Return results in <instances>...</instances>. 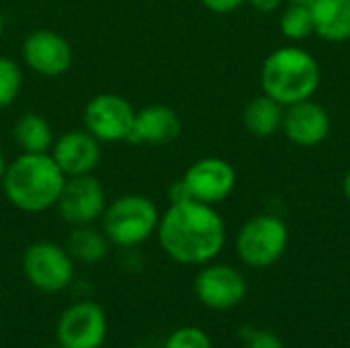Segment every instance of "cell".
Returning a JSON list of instances; mask_svg holds the SVG:
<instances>
[{"label": "cell", "instance_id": "cell-1", "mask_svg": "<svg viewBox=\"0 0 350 348\" xmlns=\"http://www.w3.org/2000/svg\"><path fill=\"white\" fill-rule=\"evenodd\" d=\"M158 238L164 252L180 265H205L213 260L226 242V226L219 213L199 201L170 203L160 217Z\"/></svg>", "mask_w": 350, "mask_h": 348}, {"label": "cell", "instance_id": "cell-2", "mask_svg": "<svg viewBox=\"0 0 350 348\" xmlns=\"http://www.w3.org/2000/svg\"><path fill=\"white\" fill-rule=\"evenodd\" d=\"M66 174L49 154H21L2 176L4 195L21 211L41 213L57 203Z\"/></svg>", "mask_w": 350, "mask_h": 348}, {"label": "cell", "instance_id": "cell-3", "mask_svg": "<svg viewBox=\"0 0 350 348\" xmlns=\"http://www.w3.org/2000/svg\"><path fill=\"white\" fill-rule=\"evenodd\" d=\"M262 90L283 107L308 101L320 86V66L301 47H279L262 64Z\"/></svg>", "mask_w": 350, "mask_h": 348}, {"label": "cell", "instance_id": "cell-4", "mask_svg": "<svg viewBox=\"0 0 350 348\" xmlns=\"http://www.w3.org/2000/svg\"><path fill=\"white\" fill-rule=\"evenodd\" d=\"M160 224L156 205L144 195H123L103 213V232L109 242L133 248L146 242Z\"/></svg>", "mask_w": 350, "mask_h": 348}, {"label": "cell", "instance_id": "cell-5", "mask_svg": "<svg viewBox=\"0 0 350 348\" xmlns=\"http://www.w3.org/2000/svg\"><path fill=\"white\" fill-rule=\"evenodd\" d=\"M289 232L283 219L275 215H256L248 219L236 238L238 256L254 269L275 265L287 248Z\"/></svg>", "mask_w": 350, "mask_h": 348}, {"label": "cell", "instance_id": "cell-6", "mask_svg": "<svg viewBox=\"0 0 350 348\" xmlns=\"http://www.w3.org/2000/svg\"><path fill=\"white\" fill-rule=\"evenodd\" d=\"M23 271L27 281L45 293L66 289L74 277V260L66 248L55 242H35L23 254Z\"/></svg>", "mask_w": 350, "mask_h": 348}, {"label": "cell", "instance_id": "cell-7", "mask_svg": "<svg viewBox=\"0 0 350 348\" xmlns=\"http://www.w3.org/2000/svg\"><path fill=\"white\" fill-rule=\"evenodd\" d=\"M133 119L135 109L119 94H96L84 107V127L98 142H127Z\"/></svg>", "mask_w": 350, "mask_h": 348}, {"label": "cell", "instance_id": "cell-8", "mask_svg": "<svg viewBox=\"0 0 350 348\" xmlns=\"http://www.w3.org/2000/svg\"><path fill=\"white\" fill-rule=\"evenodd\" d=\"M64 222L88 226L105 213V189L92 174L68 176L55 203Z\"/></svg>", "mask_w": 350, "mask_h": 348}, {"label": "cell", "instance_id": "cell-9", "mask_svg": "<svg viewBox=\"0 0 350 348\" xmlns=\"http://www.w3.org/2000/svg\"><path fill=\"white\" fill-rule=\"evenodd\" d=\"M107 336V316L92 302L68 308L57 322V345L62 348H100Z\"/></svg>", "mask_w": 350, "mask_h": 348}, {"label": "cell", "instance_id": "cell-10", "mask_svg": "<svg viewBox=\"0 0 350 348\" xmlns=\"http://www.w3.org/2000/svg\"><path fill=\"white\" fill-rule=\"evenodd\" d=\"M183 180L193 201L215 205L234 191L236 172L232 164L221 158H203L185 172Z\"/></svg>", "mask_w": 350, "mask_h": 348}, {"label": "cell", "instance_id": "cell-11", "mask_svg": "<svg viewBox=\"0 0 350 348\" xmlns=\"http://www.w3.org/2000/svg\"><path fill=\"white\" fill-rule=\"evenodd\" d=\"M195 293L209 310L226 312L236 308L246 295L244 277L228 265L205 267L195 279Z\"/></svg>", "mask_w": 350, "mask_h": 348}, {"label": "cell", "instance_id": "cell-12", "mask_svg": "<svg viewBox=\"0 0 350 348\" xmlns=\"http://www.w3.org/2000/svg\"><path fill=\"white\" fill-rule=\"evenodd\" d=\"M23 57L25 64L41 76H59L70 70L72 47L59 33L39 29L25 37Z\"/></svg>", "mask_w": 350, "mask_h": 348}, {"label": "cell", "instance_id": "cell-13", "mask_svg": "<svg viewBox=\"0 0 350 348\" xmlns=\"http://www.w3.org/2000/svg\"><path fill=\"white\" fill-rule=\"evenodd\" d=\"M51 158L66 178L92 174L100 162V142L88 131H68L55 142Z\"/></svg>", "mask_w": 350, "mask_h": 348}, {"label": "cell", "instance_id": "cell-14", "mask_svg": "<svg viewBox=\"0 0 350 348\" xmlns=\"http://www.w3.org/2000/svg\"><path fill=\"white\" fill-rule=\"evenodd\" d=\"M283 131L295 146H318L330 133V115L310 98L289 105L283 115Z\"/></svg>", "mask_w": 350, "mask_h": 348}, {"label": "cell", "instance_id": "cell-15", "mask_svg": "<svg viewBox=\"0 0 350 348\" xmlns=\"http://www.w3.org/2000/svg\"><path fill=\"white\" fill-rule=\"evenodd\" d=\"M180 119L166 105H150L135 111L133 127L127 142L135 146H164L178 137Z\"/></svg>", "mask_w": 350, "mask_h": 348}, {"label": "cell", "instance_id": "cell-16", "mask_svg": "<svg viewBox=\"0 0 350 348\" xmlns=\"http://www.w3.org/2000/svg\"><path fill=\"white\" fill-rule=\"evenodd\" d=\"M314 31L326 41L350 39V0H316L312 6Z\"/></svg>", "mask_w": 350, "mask_h": 348}, {"label": "cell", "instance_id": "cell-17", "mask_svg": "<svg viewBox=\"0 0 350 348\" xmlns=\"http://www.w3.org/2000/svg\"><path fill=\"white\" fill-rule=\"evenodd\" d=\"M283 105L262 92L246 105L244 127L254 137H271L283 127Z\"/></svg>", "mask_w": 350, "mask_h": 348}, {"label": "cell", "instance_id": "cell-18", "mask_svg": "<svg viewBox=\"0 0 350 348\" xmlns=\"http://www.w3.org/2000/svg\"><path fill=\"white\" fill-rule=\"evenodd\" d=\"M66 250L72 256V260H78L84 265H94L107 256L109 238L105 236V232H98L90 224L88 226H74V230L68 238Z\"/></svg>", "mask_w": 350, "mask_h": 348}, {"label": "cell", "instance_id": "cell-19", "mask_svg": "<svg viewBox=\"0 0 350 348\" xmlns=\"http://www.w3.org/2000/svg\"><path fill=\"white\" fill-rule=\"evenodd\" d=\"M14 142L25 154H47L53 144V133L41 115L25 113L14 123Z\"/></svg>", "mask_w": 350, "mask_h": 348}, {"label": "cell", "instance_id": "cell-20", "mask_svg": "<svg viewBox=\"0 0 350 348\" xmlns=\"http://www.w3.org/2000/svg\"><path fill=\"white\" fill-rule=\"evenodd\" d=\"M279 27L281 33L287 39L293 41H304L310 35H314V16H312V8L304 6V4H289L281 18H279Z\"/></svg>", "mask_w": 350, "mask_h": 348}, {"label": "cell", "instance_id": "cell-21", "mask_svg": "<svg viewBox=\"0 0 350 348\" xmlns=\"http://www.w3.org/2000/svg\"><path fill=\"white\" fill-rule=\"evenodd\" d=\"M21 82L23 76L18 66L8 57H0V109L8 107L16 98Z\"/></svg>", "mask_w": 350, "mask_h": 348}, {"label": "cell", "instance_id": "cell-22", "mask_svg": "<svg viewBox=\"0 0 350 348\" xmlns=\"http://www.w3.org/2000/svg\"><path fill=\"white\" fill-rule=\"evenodd\" d=\"M164 348H213L209 336L199 330V328H180L176 332H172L166 340Z\"/></svg>", "mask_w": 350, "mask_h": 348}, {"label": "cell", "instance_id": "cell-23", "mask_svg": "<svg viewBox=\"0 0 350 348\" xmlns=\"http://www.w3.org/2000/svg\"><path fill=\"white\" fill-rule=\"evenodd\" d=\"M242 340L244 348H285L281 343V338L269 330H252V328H244L242 332Z\"/></svg>", "mask_w": 350, "mask_h": 348}, {"label": "cell", "instance_id": "cell-24", "mask_svg": "<svg viewBox=\"0 0 350 348\" xmlns=\"http://www.w3.org/2000/svg\"><path fill=\"white\" fill-rule=\"evenodd\" d=\"M205 8H209L211 12H217V14H226V12H232L236 8H240L246 0H201Z\"/></svg>", "mask_w": 350, "mask_h": 348}, {"label": "cell", "instance_id": "cell-25", "mask_svg": "<svg viewBox=\"0 0 350 348\" xmlns=\"http://www.w3.org/2000/svg\"><path fill=\"white\" fill-rule=\"evenodd\" d=\"M246 2H250V6L260 12H273L283 4V0H246Z\"/></svg>", "mask_w": 350, "mask_h": 348}, {"label": "cell", "instance_id": "cell-26", "mask_svg": "<svg viewBox=\"0 0 350 348\" xmlns=\"http://www.w3.org/2000/svg\"><path fill=\"white\" fill-rule=\"evenodd\" d=\"M342 191H345V197L350 201V170L347 172L345 180H342Z\"/></svg>", "mask_w": 350, "mask_h": 348}, {"label": "cell", "instance_id": "cell-27", "mask_svg": "<svg viewBox=\"0 0 350 348\" xmlns=\"http://www.w3.org/2000/svg\"><path fill=\"white\" fill-rule=\"evenodd\" d=\"M6 162H4V156H2V152H0V180H2V176H4V172H6Z\"/></svg>", "mask_w": 350, "mask_h": 348}, {"label": "cell", "instance_id": "cell-28", "mask_svg": "<svg viewBox=\"0 0 350 348\" xmlns=\"http://www.w3.org/2000/svg\"><path fill=\"white\" fill-rule=\"evenodd\" d=\"M291 4H304V6H312L316 0H289Z\"/></svg>", "mask_w": 350, "mask_h": 348}, {"label": "cell", "instance_id": "cell-29", "mask_svg": "<svg viewBox=\"0 0 350 348\" xmlns=\"http://www.w3.org/2000/svg\"><path fill=\"white\" fill-rule=\"evenodd\" d=\"M2 31H4V18H2V12H0V35H2Z\"/></svg>", "mask_w": 350, "mask_h": 348}, {"label": "cell", "instance_id": "cell-30", "mask_svg": "<svg viewBox=\"0 0 350 348\" xmlns=\"http://www.w3.org/2000/svg\"><path fill=\"white\" fill-rule=\"evenodd\" d=\"M129 348H148V347H129Z\"/></svg>", "mask_w": 350, "mask_h": 348}, {"label": "cell", "instance_id": "cell-31", "mask_svg": "<svg viewBox=\"0 0 350 348\" xmlns=\"http://www.w3.org/2000/svg\"><path fill=\"white\" fill-rule=\"evenodd\" d=\"M51 348H62V347H59V345H57V347H51Z\"/></svg>", "mask_w": 350, "mask_h": 348}]
</instances>
